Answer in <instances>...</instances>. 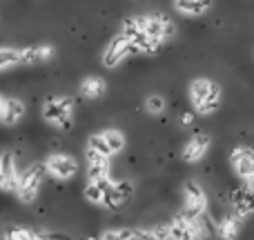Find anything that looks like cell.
<instances>
[{
  "label": "cell",
  "mask_w": 254,
  "mask_h": 240,
  "mask_svg": "<svg viewBox=\"0 0 254 240\" xmlns=\"http://www.w3.org/2000/svg\"><path fill=\"white\" fill-rule=\"evenodd\" d=\"M221 100H223V89L216 80L198 76L190 83V102H192V109L198 116L214 114L221 107Z\"/></svg>",
  "instance_id": "obj_1"
},
{
  "label": "cell",
  "mask_w": 254,
  "mask_h": 240,
  "mask_svg": "<svg viewBox=\"0 0 254 240\" xmlns=\"http://www.w3.org/2000/svg\"><path fill=\"white\" fill-rule=\"evenodd\" d=\"M43 120L58 129H71L74 120V98L71 96H52L43 102Z\"/></svg>",
  "instance_id": "obj_2"
},
{
  "label": "cell",
  "mask_w": 254,
  "mask_h": 240,
  "mask_svg": "<svg viewBox=\"0 0 254 240\" xmlns=\"http://www.w3.org/2000/svg\"><path fill=\"white\" fill-rule=\"evenodd\" d=\"M121 34L129 40L134 51H138V53H158V49H161V43L154 40L152 36L143 29L140 18H125L123 25H121Z\"/></svg>",
  "instance_id": "obj_3"
},
{
  "label": "cell",
  "mask_w": 254,
  "mask_h": 240,
  "mask_svg": "<svg viewBox=\"0 0 254 240\" xmlns=\"http://www.w3.org/2000/svg\"><path fill=\"white\" fill-rule=\"evenodd\" d=\"M45 174H47V169H45V165H40V162H34V165H29L25 171H20V176H18V189H16L20 202L29 205V202L36 200Z\"/></svg>",
  "instance_id": "obj_4"
},
{
  "label": "cell",
  "mask_w": 254,
  "mask_h": 240,
  "mask_svg": "<svg viewBox=\"0 0 254 240\" xmlns=\"http://www.w3.org/2000/svg\"><path fill=\"white\" fill-rule=\"evenodd\" d=\"M203 236V225L201 218L194 216L176 214L170 223V238H179V240H192V238H201Z\"/></svg>",
  "instance_id": "obj_5"
},
{
  "label": "cell",
  "mask_w": 254,
  "mask_h": 240,
  "mask_svg": "<svg viewBox=\"0 0 254 240\" xmlns=\"http://www.w3.org/2000/svg\"><path fill=\"white\" fill-rule=\"evenodd\" d=\"M140 25H143V29L147 31L154 40H158L161 45L176 34L174 22H172L165 13H149V16H143L140 18Z\"/></svg>",
  "instance_id": "obj_6"
},
{
  "label": "cell",
  "mask_w": 254,
  "mask_h": 240,
  "mask_svg": "<svg viewBox=\"0 0 254 240\" xmlns=\"http://www.w3.org/2000/svg\"><path fill=\"white\" fill-rule=\"evenodd\" d=\"M45 169L56 180H69L78 174V160L74 156H69V153H54V156L47 158Z\"/></svg>",
  "instance_id": "obj_7"
},
{
  "label": "cell",
  "mask_w": 254,
  "mask_h": 240,
  "mask_svg": "<svg viewBox=\"0 0 254 240\" xmlns=\"http://www.w3.org/2000/svg\"><path fill=\"white\" fill-rule=\"evenodd\" d=\"M183 196H185V214L201 218L207 209V196L205 189L196 183V180H188L183 185Z\"/></svg>",
  "instance_id": "obj_8"
},
{
  "label": "cell",
  "mask_w": 254,
  "mask_h": 240,
  "mask_svg": "<svg viewBox=\"0 0 254 240\" xmlns=\"http://www.w3.org/2000/svg\"><path fill=\"white\" fill-rule=\"evenodd\" d=\"M129 53H134V47H131V43L125 38L123 34L114 36V38L107 43L105 51H103V65L107 67V69H114V67H119L121 62L125 60Z\"/></svg>",
  "instance_id": "obj_9"
},
{
  "label": "cell",
  "mask_w": 254,
  "mask_h": 240,
  "mask_svg": "<svg viewBox=\"0 0 254 240\" xmlns=\"http://www.w3.org/2000/svg\"><path fill=\"white\" fill-rule=\"evenodd\" d=\"M230 165L239 178H248L254 174V149L248 144H239L230 151Z\"/></svg>",
  "instance_id": "obj_10"
},
{
  "label": "cell",
  "mask_w": 254,
  "mask_h": 240,
  "mask_svg": "<svg viewBox=\"0 0 254 240\" xmlns=\"http://www.w3.org/2000/svg\"><path fill=\"white\" fill-rule=\"evenodd\" d=\"M131 193H134V185H131L129 180H114L112 187L107 189L101 205L105 207V209H119V207H123L125 202L129 200Z\"/></svg>",
  "instance_id": "obj_11"
},
{
  "label": "cell",
  "mask_w": 254,
  "mask_h": 240,
  "mask_svg": "<svg viewBox=\"0 0 254 240\" xmlns=\"http://www.w3.org/2000/svg\"><path fill=\"white\" fill-rule=\"evenodd\" d=\"M210 144H212V138L207 134H196V136H192V138L185 143V147H183V151H181V158H183V162H198V160H203L205 158V153H207V149H210Z\"/></svg>",
  "instance_id": "obj_12"
},
{
  "label": "cell",
  "mask_w": 254,
  "mask_h": 240,
  "mask_svg": "<svg viewBox=\"0 0 254 240\" xmlns=\"http://www.w3.org/2000/svg\"><path fill=\"white\" fill-rule=\"evenodd\" d=\"M85 156H87V178L89 180L107 178V176H110V171H112L110 156H105V153L96 151V149H92V147L85 149Z\"/></svg>",
  "instance_id": "obj_13"
},
{
  "label": "cell",
  "mask_w": 254,
  "mask_h": 240,
  "mask_svg": "<svg viewBox=\"0 0 254 240\" xmlns=\"http://www.w3.org/2000/svg\"><path fill=\"white\" fill-rule=\"evenodd\" d=\"M18 176H20V171H18V167H16V156H13V153H2V156H0V187H2L4 192L16 193Z\"/></svg>",
  "instance_id": "obj_14"
},
{
  "label": "cell",
  "mask_w": 254,
  "mask_h": 240,
  "mask_svg": "<svg viewBox=\"0 0 254 240\" xmlns=\"http://www.w3.org/2000/svg\"><path fill=\"white\" fill-rule=\"evenodd\" d=\"M54 58V45H31L20 49V65H36Z\"/></svg>",
  "instance_id": "obj_15"
},
{
  "label": "cell",
  "mask_w": 254,
  "mask_h": 240,
  "mask_svg": "<svg viewBox=\"0 0 254 240\" xmlns=\"http://www.w3.org/2000/svg\"><path fill=\"white\" fill-rule=\"evenodd\" d=\"M232 207L237 209L239 218H246V216L254 214V192H250V189L246 187H239L232 192Z\"/></svg>",
  "instance_id": "obj_16"
},
{
  "label": "cell",
  "mask_w": 254,
  "mask_h": 240,
  "mask_svg": "<svg viewBox=\"0 0 254 240\" xmlns=\"http://www.w3.org/2000/svg\"><path fill=\"white\" fill-rule=\"evenodd\" d=\"M112 183L114 180L107 176V178H96V180H89L87 187H85V198H87L92 205H101L103 198H105L107 189L112 187Z\"/></svg>",
  "instance_id": "obj_17"
},
{
  "label": "cell",
  "mask_w": 254,
  "mask_h": 240,
  "mask_svg": "<svg viewBox=\"0 0 254 240\" xmlns=\"http://www.w3.org/2000/svg\"><path fill=\"white\" fill-rule=\"evenodd\" d=\"M22 116H25V105H22V100H18V98H4L2 118L0 120H2L4 125L13 127L22 120Z\"/></svg>",
  "instance_id": "obj_18"
},
{
  "label": "cell",
  "mask_w": 254,
  "mask_h": 240,
  "mask_svg": "<svg viewBox=\"0 0 254 240\" xmlns=\"http://www.w3.org/2000/svg\"><path fill=\"white\" fill-rule=\"evenodd\" d=\"M174 9L183 16H203L212 9V0H174Z\"/></svg>",
  "instance_id": "obj_19"
},
{
  "label": "cell",
  "mask_w": 254,
  "mask_h": 240,
  "mask_svg": "<svg viewBox=\"0 0 254 240\" xmlns=\"http://www.w3.org/2000/svg\"><path fill=\"white\" fill-rule=\"evenodd\" d=\"M107 92V83L101 76H87V78L80 83V94H83L87 100H96V98L105 96Z\"/></svg>",
  "instance_id": "obj_20"
},
{
  "label": "cell",
  "mask_w": 254,
  "mask_h": 240,
  "mask_svg": "<svg viewBox=\"0 0 254 240\" xmlns=\"http://www.w3.org/2000/svg\"><path fill=\"white\" fill-rule=\"evenodd\" d=\"M239 229H241V220H239L237 216H225L219 225V236L232 240L239 236Z\"/></svg>",
  "instance_id": "obj_21"
},
{
  "label": "cell",
  "mask_w": 254,
  "mask_h": 240,
  "mask_svg": "<svg viewBox=\"0 0 254 240\" xmlns=\"http://www.w3.org/2000/svg\"><path fill=\"white\" fill-rule=\"evenodd\" d=\"M16 65H20V49L0 47V71L13 69Z\"/></svg>",
  "instance_id": "obj_22"
},
{
  "label": "cell",
  "mask_w": 254,
  "mask_h": 240,
  "mask_svg": "<svg viewBox=\"0 0 254 240\" xmlns=\"http://www.w3.org/2000/svg\"><path fill=\"white\" fill-rule=\"evenodd\" d=\"M101 238H105V240H131V238H149L147 236V232H134V229H125V227H121V229H110V232H103L101 234Z\"/></svg>",
  "instance_id": "obj_23"
},
{
  "label": "cell",
  "mask_w": 254,
  "mask_h": 240,
  "mask_svg": "<svg viewBox=\"0 0 254 240\" xmlns=\"http://www.w3.org/2000/svg\"><path fill=\"white\" fill-rule=\"evenodd\" d=\"M103 136H105V140H107V144H110L112 153H119V151H123V149H125V134H123V131L105 129V131H103Z\"/></svg>",
  "instance_id": "obj_24"
},
{
  "label": "cell",
  "mask_w": 254,
  "mask_h": 240,
  "mask_svg": "<svg viewBox=\"0 0 254 240\" xmlns=\"http://www.w3.org/2000/svg\"><path fill=\"white\" fill-rule=\"evenodd\" d=\"M165 107H167V102L161 94H152V96H147V100H145V109L152 116H161L163 111H165Z\"/></svg>",
  "instance_id": "obj_25"
},
{
  "label": "cell",
  "mask_w": 254,
  "mask_h": 240,
  "mask_svg": "<svg viewBox=\"0 0 254 240\" xmlns=\"http://www.w3.org/2000/svg\"><path fill=\"white\" fill-rule=\"evenodd\" d=\"M87 147H92V149H96V151H101V153H105V156H114L112 153V149H110V144H107V140H105V136H103V131L101 134H94L92 138H89V143H87Z\"/></svg>",
  "instance_id": "obj_26"
},
{
  "label": "cell",
  "mask_w": 254,
  "mask_h": 240,
  "mask_svg": "<svg viewBox=\"0 0 254 240\" xmlns=\"http://www.w3.org/2000/svg\"><path fill=\"white\" fill-rule=\"evenodd\" d=\"M4 238H9V240H25L27 238V240H31V238H40V234H34L27 227H16L9 234H4Z\"/></svg>",
  "instance_id": "obj_27"
},
{
  "label": "cell",
  "mask_w": 254,
  "mask_h": 240,
  "mask_svg": "<svg viewBox=\"0 0 254 240\" xmlns=\"http://www.w3.org/2000/svg\"><path fill=\"white\" fill-rule=\"evenodd\" d=\"M194 122V116H192V111H185L183 116H181V125L183 127H190Z\"/></svg>",
  "instance_id": "obj_28"
},
{
  "label": "cell",
  "mask_w": 254,
  "mask_h": 240,
  "mask_svg": "<svg viewBox=\"0 0 254 240\" xmlns=\"http://www.w3.org/2000/svg\"><path fill=\"white\" fill-rule=\"evenodd\" d=\"M243 187L250 189V192H254V174H250L248 178H243Z\"/></svg>",
  "instance_id": "obj_29"
},
{
  "label": "cell",
  "mask_w": 254,
  "mask_h": 240,
  "mask_svg": "<svg viewBox=\"0 0 254 240\" xmlns=\"http://www.w3.org/2000/svg\"><path fill=\"white\" fill-rule=\"evenodd\" d=\"M2 105H4V98L0 96V118H2Z\"/></svg>",
  "instance_id": "obj_30"
}]
</instances>
